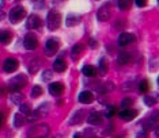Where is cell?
Instances as JSON below:
<instances>
[{"label":"cell","mask_w":159,"mask_h":138,"mask_svg":"<svg viewBox=\"0 0 159 138\" xmlns=\"http://www.w3.org/2000/svg\"><path fill=\"white\" fill-rule=\"evenodd\" d=\"M63 91H64L63 83L57 81V83H52V84L49 85V93L53 96H60L61 93H63Z\"/></svg>","instance_id":"obj_12"},{"label":"cell","mask_w":159,"mask_h":138,"mask_svg":"<svg viewBox=\"0 0 159 138\" xmlns=\"http://www.w3.org/2000/svg\"><path fill=\"white\" fill-rule=\"evenodd\" d=\"M34 2H35V0H34Z\"/></svg>","instance_id":"obj_39"},{"label":"cell","mask_w":159,"mask_h":138,"mask_svg":"<svg viewBox=\"0 0 159 138\" xmlns=\"http://www.w3.org/2000/svg\"><path fill=\"white\" fill-rule=\"evenodd\" d=\"M10 99L14 104H20L23 101V95L20 92H18V91H12V93L10 95Z\"/></svg>","instance_id":"obj_24"},{"label":"cell","mask_w":159,"mask_h":138,"mask_svg":"<svg viewBox=\"0 0 159 138\" xmlns=\"http://www.w3.org/2000/svg\"><path fill=\"white\" fill-rule=\"evenodd\" d=\"M19 106H20V112H22V114L29 115L31 112V107H30V104L29 103H20Z\"/></svg>","instance_id":"obj_31"},{"label":"cell","mask_w":159,"mask_h":138,"mask_svg":"<svg viewBox=\"0 0 159 138\" xmlns=\"http://www.w3.org/2000/svg\"><path fill=\"white\" fill-rule=\"evenodd\" d=\"M117 63L120 64V65H128V64H131L132 63V54H129V53H126V52H122L118 54V57H117Z\"/></svg>","instance_id":"obj_15"},{"label":"cell","mask_w":159,"mask_h":138,"mask_svg":"<svg viewBox=\"0 0 159 138\" xmlns=\"http://www.w3.org/2000/svg\"><path fill=\"white\" fill-rule=\"evenodd\" d=\"M114 89V84L113 83H105L102 87H98V91L102 93H106V92H110V91Z\"/></svg>","instance_id":"obj_27"},{"label":"cell","mask_w":159,"mask_h":138,"mask_svg":"<svg viewBox=\"0 0 159 138\" xmlns=\"http://www.w3.org/2000/svg\"><path fill=\"white\" fill-rule=\"evenodd\" d=\"M132 106H133V99H131V97H125V99H122V101H121L122 110H125V108H131Z\"/></svg>","instance_id":"obj_30"},{"label":"cell","mask_w":159,"mask_h":138,"mask_svg":"<svg viewBox=\"0 0 159 138\" xmlns=\"http://www.w3.org/2000/svg\"><path fill=\"white\" fill-rule=\"evenodd\" d=\"M50 75H52V72H50V71H45L44 72V80H45V81H49V80H50Z\"/></svg>","instance_id":"obj_36"},{"label":"cell","mask_w":159,"mask_h":138,"mask_svg":"<svg viewBox=\"0 0 159 138\" xmlns=\"http://www.w3.org/2000/svg\"><path fill=\"white\" fill-rule=\"evenodd\" d=\"M83 119H84V110H79L72 115L70 125H79V123L83 122Z\"/></svg>","instance_id":"obj_16"},{"label":"cell","mask_w":159,"mask_h":138,"mask_svg":"<svg viewBox=\"0 0 159 138\" xmlns=\"http://www.w3.org/2000/svg\"><path fill=\"white\" fill-rule=\"evenodd\" d=\"M117 112V110H116V107L114 106H110V107H107L106 108V111H105V115H106L107 118H111L113 115Z\"/></svg>","instance_id":"obj_32"},{"label":"cell","mask_w":159,"mask_h":138,"mask_svg":"<svg viewBox=\"0 0 159 138\" xmlns=\"http://www.w3.org/2000/svg\"><path fill=\"white\" fill-rule=\"evenodd\" d=\"M89 46L91 49H97V48H98V41H97V39H94V38H91L89 41Z\"/></svg>","instance_id":"obj_34"},{"label":"cell","mask_w":159,"mask_h":138,"mask_svg":"<svg viewBox=\"0 0 159 138\" xmlns=\"http://www.w3.org/2000/svg\"><path fill=\"white\" fill-rule=\"evenodd\" d=\"M80 20H82L80 15H78V14H70V15L66 18V24L68 27H72V26H76Z\"/></svg>","instance_id":"obj_14"},{"label":"cell","mask_w":159,"mask_h":138,"mask_svg":"<svg viewBox=\"0 0 159 138\" xmlns=\"http://www.w3.org/2000/svg\"><path fill=\"white\" fill-rule=\"evenodd\" d=\"M155 101H157V99H155L154 96H146V97H144V103H146L148 107L154 106V104H155Z\"/></svg>","instance_id":"obj_33"},{"label":"cell","mask_w":159,"mask_h":138,"mask_svg":"<svg viewBox=\"0 0 159 138\" xmlns=\"http://www.w3.org/2000/svg\"><path fill=\"white\" fill-rule=\"evenodd\" d=\"M117 6H118V8L122 11L129 10L132 6V0H117Z\"/></svg>","instance_id":"obj_26"},{"label":"cell","mask_w":159,"mask_h":138,"mask_svg":"<svg viewBox=\"0 0 159 138\" xmlns=\"http://www.w3.org/2000/svg\"><path fill=\"white\" fill-rule=\"evenodd\" d=\"M60 48V39L59 38H49L45 43V52L48 56H53Z\"/></svg>","instance_id":"obj_5"},{"label":"cell","mask_w":159,"mask_h":138,"mask_svg":"<svg viewBox=\"0 0 159 138\" xmlns=\"http://www.w3.org/2000/svg\"><path fill=\"white\" fill-rule=\"evenodd\" d=\"M136 41V37L132 32H121L118 37V45L120 46H128Z\"/></svg>","instance_id":"obj_8"},{"label":"cell","mask_w":159,"mask_h":138,"mask_svg":"<svg viewBox=\"0 0 159 138\" xmlns=\"http://www.w3.org/2000/svg\"><path fill=\"white\" fill-rule=\"evenodd\" d=\"M111 11H110V4H105L103 7H101L97 12V18H98L99 22H106L110 19Z\"/></svg>","instance_id":"obj_9"},{"label":"cell","mask_w":159,"mask_h":138,"mask_svg":"<svg viewBox=\"0 0 159 138\" xmlns=\"http://www.w3.org/2000/svg\"><path fill=\"white\" fill-rule=\"evenodd\" d=\"M3 123H4V114L0 112V129L3 127Z\"/></svg>","instance_id":"obj_37"},{"label":"cell","mask_w":159,"mask_h":138,"mask_svg":"<svg viewBox=\"0 0 159 138\" xmlns=\"http://www.w3.org/2000/svg\"><path fill=\"white\" fill-rule=\"evenodd\" d=\"M87 122L90 125H101L102 123V114L101 112H91Z\"/></svg>","instance_id":"obj_17"},{"label":"cell","mask_w":159,"mask_h":138,"mask_svg":"<svg viewBox=\"0 0 159 138\" xmlns=\"http://www.w3.org/2000/svg\"><path fill=\"white\" fill-rule=\"evenodd\" d=\"M66 69H67V63L63 58H57L55 63H53V71H55V72H59V73H61V72H64Z\"/></svg>","instance_id":"obj_18"},{"label":"cell","mask_w":159,"mask_h":138,"mask_svg":"<svg viewBox=\"0 0 159 138\" xmlns=\"http://www.w3.org/2000/svg\"><path fill=\"white\" fill-rule=\"evenodd\" d=\"M79 101L82 104H90L94 101V95L90 91H83V92H80V95H79Z\"/></svg>","instance_id":"obj_13"},{"label":"cell","mask_w":159,"mask_h":138,"mask_svg":"<svg viewBox=\"0 0 159 138\" xmlns=\"http://www.w3.org/2000/svg\"><path fill=\"white\" fill-rule=\"evenodd\" d=\"M25 122H26V119H25V117L22 114H15L14 115V126H15L16 129L22 127V126L25 125Z\"/></svg>","instance_id":"obj_25"},{"label":"cell","mask_w":159,"mask_h":138,"mask_svg":"<svg viewBox=\"0 0 159 138\" xmlns=\"http://www.w3.org/2000/svg\"><path fill=\"white\" fill-rule=\"evenodd\" d=\"M82 73L86 76V77H95L97 76V69L93 65H86L82 69Z\"/></svg>","instance_id":"obj_20"},{"label":"cell","mask_w":159,"mask_h":138,"mask_svg":"<svg viewBox=\"0 0 159 138\" xmlns=\"http://www.w3.org/2000/svg\"><path fill=\"white\" fill-rule=\"evenodd\" d=\"M42 24V20L41 18L38 15H35V14H31L30 16L27 18V23H26V27L29 30H35V28H39Z\"/></svg>","instance_id":"obj_7"},{"label":"cell","mask_w":159,"mask_h":138,"mask_svg":"<svg viewBox=\"0 0 159 138\" xmlns=\"http://www.w3.org/2000/svg\"><path fill=\"white\" fill-rule=\"evenodd\" d=\"M83 49H84V46L82 45V43H76V45L72 48V50H71V54H72V58L74 60H78L79 57H80V54H82V52H83Z\"/></svg>","instance_id":"obj_22"},{"label":"cell","mask_w":159,"mask_h":138,"mask_svg":"<svg viewBox=\"0 0 159 138\" xmlns=\"http://www.w3.org/2000/svg\"><path fill=\"white\" fill-rule=\"evenodd\" d=\"M18 67H19V63H18L16 58H12V57H10V58H7L4 61V64H3V69H4V72L7 73H12V72H15Z\"/></svg>","instance_id":"obj_10"},{"label":"cell","mask_w":159,"mask_h":138,"mask_svg":"<svg viewBox=\"0 0 159 138\" xmlns=\"http://www.w3.org/2000/svg\"><path fill=\"white\" fill-rule=\"evenodd\" d=\"M135 3H136L137 7H146L148 2L147 0H135Z\"/></svg>","instance_id":"obj_35"},{"label":"cell","mask_w":159,"mask_h":138,"mask_svg":"<svg viewBox=\"0 0 159 138\" xmlns=\"http://www.w3.org/2000/svg\"><path fill=\"white\" fill-rule=\"evenodd\" d=\"M148 89H150V81H148V80H142V81L139 83V91L142 93H146Z\"/></svg>","instance_id":"obj_28"},{"label":"cell","mask_w":159,"mask_h":138,"mask_svg":"<svg viewBox=\"0 0 159 138\" xmlns=\"http://www.w3.org/2000/svg\"><path fill=\"white\" fill-rule=\"evenodd\" d=\"M12 39V34L7 30H0V43L2 45H7Z\"/></svg>","instance_id":"obj_19"},{"label":"cell","mask_w":159,"mask_h":138,"mask_svg":"<svg viewBox=\"0 0 159 138\" xmlns=\"http://www.w3.org/2000/svg\"><path fill=\"white\" fill-rule=\"evenodd\" d=\"M25 16H26V10H25V7H22V6H15L11 11H10V14H8L10 22L14 23V24L19 23V22L22 20Z\"/></svg>","instance_id":"obj_3"},{"label":"cell","mask_w":159,"mask_h":138,"mask_svg":"<svg viewBox=\"0 0 159 138\" xmlns=\"http://www.w3.org/2000/svg\"><path fill=\"white\" fill-rule=\"evenodd\" d=\"M50 132V127L46 123H38V125H34L29 129L27 132V137H34V138H42L46 137Z\"/></svg>","instance_id":"obj_1"},{"label":"cell","mask_w":159,"mask_h":138,"mask_svg":"<svg viewBox=\"0 0 159 138\" xmlns=\"http://www.w3.org/2000/svg\"><path fill=\"white\" fill-rule=\"evenodd\" d=\"M99 72H101V75H106L107 73V71H109V61H107L106 57H102V58L99 60Z\"/></svg>","instance_id":"obj_23"},{"label":"cell","mask_w":159,"mask_h":138,"mask_svg":"<svg viewBox=\"0 0 159 138\" xmlns=\"http://www.w3.org/2000/svg\"><path fill=\"white\" fill-rule=\"evenodd\" d=\"M137 117V111L136 110H132L131 108H125V110H122L120 112V118L122 121H133Z\"/></svg>","instance_id":"obj_11"},{"label":"cell","mask_w":159,"mask_h":138,"mask_svg":"<svg viewBox=\"0 0 159 138\" xmlns=\"http://www.w3.org/2000/svg\"><path fill=\"white\" fill-rule=\"evenodd\" d=\"M61 22H63V18H61V14L59 11H50L48 14V18H46V26L50 31H55L60 27Z\"/></svg>","instance_id":"obj_2"},{"label":"cell","mask_w":159,"mask_h":138,"mask_svg":"<svg viewBox=\"0 0 159 138\" xmlns=\"http://www.w3.org/2000/svg\"><path fill=\"white\" fill-rule=\"evenodd\" d=\"M27 85V77L25 75H16L8 81V88L12 91H19Z\"/></svg>","instance_id":"obj_4"},{"label":"cell","mask_w":159,"mask_h":138,"mask_svg":"<svg viewBox=\"0 0 159 138\" xmlns=\"http://www.w3.org/2000/svg\"><path fill=\"white\" fill-rule=\"evenodd\" d=\"M39 68H41V60H38V58L31 60V63L29 64V72H30L31 75L37 73V72L39 71Z\"/></svg>","instance_id":"obj_21"},{"label":"cell","mask_w":159,"mask_h":138,"mask_svg":"<svg viewBox=\"0 0 159 138\" xmlns=\"http://www.w3.org/2000/svg\"><path fill=\"white\" fill-rule=\"evenodd\" d=\"M23 46L26 48L27 50H34V49H37V46H38V38L35 37V34H27L26 37H25L23 39Z\"/></svg>","instance_id":"obj_6"},{"label":"cell","mask_w":159,"mask_h":138,"mask_svg":"<svg viewBox=\"0 0 159 138\" xmlns=\"http://www.w3.org/2000/svg\"><path fill=\"white\" fill-rule=\"evenodd\" d=\"M3 18H4V12H3V11H0V22L3 20Z\"/></svg>","instance_id":"obj_38"},{"label":"cell","mask_w":159,"mask_h":138,"mask_svg":"<svg viewBox=\"0 0 159 138\" xmlns=\"http://www.w3.org/2000/svg\"><path fill=\"white\" fill-rule=\"evenodd\" d=\"M44 93V89H42V87H39V85H34L33 87V89H31V97H38L39 95H42Z\"/></svg>","instance_id":"obj_29"}]
</instances>
